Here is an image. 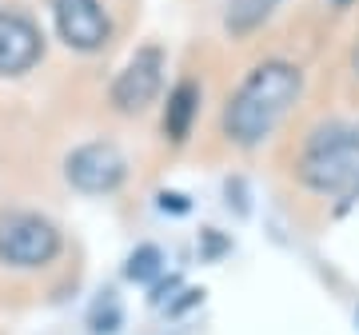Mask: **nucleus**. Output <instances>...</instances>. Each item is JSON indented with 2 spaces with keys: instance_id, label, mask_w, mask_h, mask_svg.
<instances>
[{
  "instance_id": "1",
  "label": "nucleus",
  "mask_w": 359,
  "mask_h": 335,
  "mask_svg": "<svg viewBox=\"0 0 359 335\" xmlns=\"http://www.w3.org/2000/svg\"><path fill=\"white\" fill-rule=\"evenodd\" d=\"M299 92H304V72L292 60L256 64L224 104V136L240 148H259L283 124Z\"/></svg>"
},
{
  "instance_id": "2",
  "label": "nucleus",
  "mask_w": 359,
  "mask_h": 335,
  "mask_svg": "<svg viewBox=\"0 0 359 335\" xmlns=\"http://www.w3.org/2000/svg\"><path fill=\"white\" fill-rule=\"evenodd\" d=\"M299 180L316 196L355 200L359 196V124H323L299 152Z\"/></svg>"
},
{
  "instance_id": "3",
  "label": "nucleus",
  "mask_w": 359,
  "mask_h": 335,
  "mask_svg": "<svg viewBox=\"0 0 359 335\" xmlns=\"http://www.w3.org/2000/svg\"><path fill=\"white\" fill-rule=\"evenodd\" d=\"M60 256V228L40 212H0V264L20 271L44 268Z\"/></svg>"
},
{
  "instance_id": "4",
  "label": "nucleus",
  "mask_w": 359,
  "mask_h": 335,
  "mask_svg": "<svg viewBox=\"0 0 359 335\" xmlns=\"http://www.w3.org/2000/svg\"><path fill=\"white\" fill-rule=\"evenodd\" d=\"M164 88V48L160 44H144L128 56V64L116 72L112 80V108L124 116H140L148 104H156Z\"/></svg>"
},
{
  "instance_id": "5",
  "label": "nucleus",
  "mask_w": 359,
  "mask_h": 335,
  "mask_svg": "<svg viewBox=\"0 0 359 335\" xmlns=\"http://www.w3.org/2000/svg\"><path fill=\"white\" fill-rule=\"evenodd\" d=\"M65 176H68V184L84 196H108L124 184L128 160H124V152H120L112 140H92V144H80V148L68 152Z\"/></svg>"
},
{
  "instance_id": "6",
  "label": "nucleus",
  "mask_w": 359,
  "mask_h": 335,
  "mask_svg": "<svg viewBox=\"0 0 359 335\" xmlns=\"http://www.w3.org/2000/svg\"><path fill=\"white\" fill-rule=\"evenodd\" d=\"M52 20H56V36L84 56L100 52L112 40V20L100 0H52Z\"/></svg>"
},
{
  "instance_id": "7",
  "label": "nucleus",
  "mask_w": 359,
  "mask_h": 335,
  "mask_svg": "<svg viewBox=\"0 0 359 335\" xmlns=\"http://www.w3.org/2000/svg\"><path fill=\"white\" fill-rule=\"evenodd\" d=\"M44 60V32L28 13L4 8L0 13V76H25Z\"/></svg>"
},
{
  "instance_id": "8",
  "label": "nucleus",
  "mask_w": 359,
  "mask_h": 335,
  "mask_svg": "<svg viewBox=\"0 0 359 335\" xmlns=\"http://www.w3.org/2000/svg\"><path fill=\"white\" fill-rule=\"evenodd\" d=\"M196 116H200V84L180 80L176 88L168 92V104H164V136L172 144H184L192 136Z\"/></svg>"
},
{
  "instance_id": "9",
  "label": "nucleus",
  "mask_w": 359,
  "mask_h": 335,
  "mask_svg": "<svg viewBox=\"0 0 359 335\" xmlns=\"http://www.w3.org/2000/svg\"><path fill=\"white\" fill-rule=\"evenodd\" d=\"M276 8H280V0H228L224 28H228L231 36H252L256 28L268 25Z\"/></svg>"
},
{
  "instance_id": "10",
  "label": "nucleus",
  "mask_w": 359,
  "mask_h": 335,
  "mask_svg": "<svg viewBox=\"0 0 359 335\" xmlns=\"http://www.w3.org/2000/svg\"><path fill=\"white\" fill-rule=\"evenodd\" d=\"M160 271H164V256H160V247H156V244H140V247L128 256V268H124V275H128L132 284H152Z\"/></svg>"
},
{
  "instance_id": "11",
  "label": "nucleus",
  "mask_w": 359,
  "mask_h": 335,
  "mask_svg": "<svg viewBox=\"0 0 359 335\" xmlns=\"http://www.w3.org/2000/svg\"><path fill=\"white\" fill-rule=\"evenodd\" d=\"M332 4H339V8H347V4H355V0H332Z\"/></svg>"
},
{
  "instance_id": "12",
  "label": "nucleus",
  "mask_w": 359,
  "mask_h": 335,
  "mask_svg": "<svg viewBox=\"0 0 359 335\" xmlns=\"http://www.w3.org/2000/svg\"><path fill=\"white\" fill-rule=\"evenodd\" d=\"M355 72H359V44H355Z\"/></svg>"
}]
</instances>
